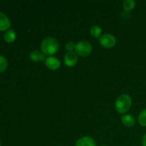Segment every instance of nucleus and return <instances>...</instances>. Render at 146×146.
I'll use <instances>...</instances> for the list:
<instances>
[{"label":"nucleus","mask_w":146,"mask_h":146,"mask_svg":"<svg viewBox=\"0 0 146 146\" xmlns=\"http://www.w3.org/2000/svg\"><path fill=\"white\" fill-rule=\"evenodd\" d=\"M59 48L58 41L54 37L48 36L44 38L41 44V51L44 55L51 56L56 54Z\"/></svg>","instance_id":"nucleus-1"},{"label":"nucleus","mask_w":146,"mask_h":146,"mask_svg":"<svg viewBox=\"0 0 146 146\" xmlns=\"http://www.w3.org/2000/svg\"><path fill=\"white\" fill-rule=\"evenodd\" d=\"M132 105V98L128 94L119 96L115 103V109L118 113L124 114L129 111Z\"/></svg>","instance_id":"nucleus-2"},{"label":"nucleus","mask_w":146,"mask_h":146,"mask_svg":"<svg viewBox=\"0 0 146 146\" xmlns=\"http://www.w3.org/2000/svg\"><path fill=\"white\" fill-rule=\"evenodd\" d=\"M75 52L81 57H86L92 52V46L88 41H81L76 44Z\"/></svg>","instance_id":"nucleus-3"},{"label":"nucleus","mask_w":146,"mask_h":146,"mask_svg":"<svg viewBox=\"0 0 146 146\" xmlns=\"http://www.w3.org/2000/svg\"><path fill=\"white\" fill-rule=\"evenodd\" d=\"M100 44L101 46L106 48H110L113 47L116 44V38L113 35L110 34H103L99 39Z\"/></svg>","instance_id":"nucleus-4"},{"label":"nucleus","mask_w":146,"mask_h":146,"mask_svg":"<svg viewBox=\"0 0 146 146\" xmlns=\"http://www.w3.org/2000/svg\"><path fill=\"white\" fill-rule=\"evenodd\" d=\"M64 64L68 67H73L77 64L78 55L76 52H67L64 57Z\"/></svg>","instance_id":"nucleus-5"},{"label":"nucleus","mask_w":146,"mask_h":146,"mask_svg":"<svg viewBox=\"0 0 146 146\" xmlns=\"http://www.w3.org/2000/svg\"><path fill=\"white\" fill-rule=\"evenodd\" d=\"M45 65L50 70L55 71V70L59 68L60 66H61V62L58 58L51 56L46 57L45 60Z\"/></svg>","instance_id":"nucleus-6"},{"label":"nucleus","mask_w":146,"mask_h":146,"mask_svg":"<svg viewBox=\"0 0 146 146\" xmlns=\"http://www.w3.org/2000/svg\"><path fill=\"white\" fill-rule=\"evenodd\" d=\"M76 146H97L96 143L90 136H83L77 140Z\"/></svg>","instance_id":"nucleus-7"},{"label":"nucleus","mask_w":146,"mask_h":146,"mask_svg":"<svg viewBox=\"0 0 146 146\" xmlns=\"http://www.w3.org/2000/svg\"><path fill=\"white\" fill-rule=\"evenodd\" d=\"M11 27V21L7 15L0 12V31H7Z\"/></svg>","instance_id":"nucleus-8"},{"label":"nucleus","mask_w":146,"mask_h":146,"mask_svg":"<svg viewBox=\"0 0 146 146\" xmlns=\"http://www.w3.org/2000/svg\"><path fill=\"white\" fill-rule=\"evenodd\" d=\"M29 58L33 62H42L45 61L46 57L42 52L38 51H33L30 53Z\"/></svg>","instance_id":"nucleus-9"},{"label":"nucleus","mask_w":146,"mask_h":146,"mask_svg":"<svg viewBox=\"0 0 146 146\" xmlns=\"http://www.w3.org/2000/svg\"><path fill=\"white\" fill-rule=\"evenodd\" d=\"M121 122L125 126L133 127L135 123V118L131 114H125L121 117Z\"/></svg>","instance_id":"nucleus-10"},{"label":"nucleus","mask_w":146,"mask_h":146,"mask_svg":"<svg viewBox=\"0 0 146 146\" xmlns=\"http://www.w3.org/2000/svg\"><path fill=\"white\" fill-rule=\"evenodd\" d=\"M16 37H17V35H16L15 31L12 29L7 30L5 34H4V41L7 43H9V44L14 42L16 39Z\"/></svg>","instance_id":"nucleus-11"},{"label":"nucleus","mask_w":146,"mask_h":146,"mask_svg":"<svg viewBox=\"0 0 146 146\" xmlns=\"http://www.w3.org/2000/svg\"><path fill=\"white\" fill-rule=\"evenodd\" d=\"M90 33L91 35L94 38H98V37L101 36V33H102V29L99 26H93L90 30Z\"/></svg>","instance_id":"nucleus-12"},{"label":"nucleus","mask_w":146,"mask_h":146,"mask_svg":"<svg viewBox=\"0 0 146 146\" xmlns=\"http://www.w3.org/2000/svg\"><path fill=\"white\" fill-rule=\"evenodd\" d=\"M123 9L125 11H131L132 9H133L135 7V1L133 0H125L123 1Z\"/></svg>","instance_id":"nucleus-13"},{"label":"nucleus","mask_w":146,"mask_h":146,"mask_svg":"<svg viewBox=\"0 0 146 146\" xmlns=\"http://www.w3.org/2000/svg\"><path fill=\"white\" fill-rule=\"evenodd\" d=\"M138 121L141 126L146 127V109L143 110L140 113L138 118Z\"/></svg>","instance_id":"nucleus-14"},{"label":"nucleus","mask_w":146,"mask_h":146,"mask_svg":"<svg viewBox=\"0 0 146 146\" xmlns=\"http://www.w3.org/2000/svg\"><path fill=\"white\" fill-rule=\"evenodd\" d=\"M7 66H8V62L7 58L3 56H0V73L5 71Z\"/></svg>","instance_id":"nucleus-15"},{"label":"nucleus","mask_w":146,"mask_h":146,"mask_svg":"<svg viewBox=\"0 0 146 146\" xmlns=\"http://www.w3.org/2000/svg\"><path fill=\"white\" fill-rule=\"evenodd\" d=\"M65 47L68 52H74V51H75L76 44L73 42H68L66 44Z\"/></svg>","instance_id":"nucleus-16"},{"label":"nucleus","mask_w":146,"mask_h":146,"mask_svg":"<svg viewBox=\"0 0 146 146\" xmlns=\"http://www.w3.org/2000/svg\"><path fill=\"white\" fill-rule=\"evenodd\" d=\"M141 144H142V146H146V133L143 136Z\"/></svg>","instance_id":"nucleus-17"},{"label":"nucleus","mask_w":146,"mask_h":146,"mask_svg":"<svg viewBox=\"0 0 146 146\" xmlns=\"http://www.w3.org/2000/svg\"><path fill=\"white\" fill-rule=\"evenodd\" d=\"M1 145V141H0V146Z\"/></svg>","instance_id":"nucleus-18"},{"label":"nucleus","mask_w":146,"mask_h":146,"mask_svg":"<svg viewBox=\"0 0 146 146\" xmlns=\"http://www.w3.org/2000/svg\"><path fill=\"white\" fill-rule=\"evenodd\" d=\"M101 146H108V145H101Z\"/></svg>","instance_id":"nucleus-19"}]
</instances>
